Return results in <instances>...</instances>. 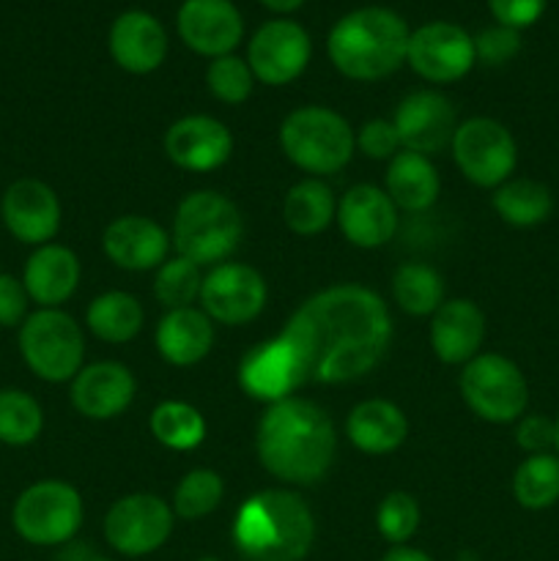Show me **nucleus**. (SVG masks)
Returning <instances> with one entry per match:
<instances>
[{"mask_svg":"<svg viewBox=\"0 0 559 561\" xmlns=\"http://www.w3.org/2000/svg\"><path fill=\"white\" fill-rule=\"evenodd\" d=\"M376 526L384 540L392 542V546H403L420 529V504H417V499L411 493H387L384 502L378 504Z\"/></svg>","mask_w":559,"mask_h":561,"instance_id":"obj_39","label":"nucleus"},{"mask_svg":"<svg viewBox=\"0 0 559 561\" xmlns=\"http://www.w3.org/2000/svg\"><path fill=\"white\" fill-rule=\"evenodd\" d=\"M0 217L5 230L20 244L42 247L58 236L60 201L49 184L38 179H20L3 192Z\"/></svg>","mask_w":559,"mask_h":561,"instance_id":"obj_16","label":"nucleus"},{"mask_svg":"<svg viewBox=\"0 0 559 561\" xmlns=\"http://www.w3.org/2000/svg\"><path fill=\"white\" fill-rule=\"evenodd\" d=\"M384 184H387L384 192L395 206L414 214L427 211L436 203L438 190H442L438 170L433 168L431 157H422L414 151H400L389 159Z\"/></svg>","mask_w":559,"mask_h":561,"instance_id":"obj_28","label":"nucleus"},{"mask_svg":"<svg viewBox=\"0 0 559 561\" xmlns=\"http://www.w3.org/2000/svg\"><path fill=\"white\" fill-rule=\"evenodd\" d=\"M110 55L129 75H151L164 64L168 33L148 11H124L110 27Z\"/></svg>","mask_w":559,"mask_h":561,"instance_id":"obj_23","label":"nucleus"},{"mask_svg":"<svg viewBox=\"0 0 559 561\" xmlns=\"http://www.w3.org/2000/svg\"><path fill=\"white\" fill-rule=\"evenodd\" d=\"M244 236L239 208L214 190H201L179 203L173 217V247L195 266H217L236 252Z\"/></svg>","mask_w":559,"mask_h":561,"instance_id":"obj_5","label":"nucleus"},{"mask_svg":"<svg viewBox=\"0 0 559 561\" xmlns=\"http://www.w3.org/2000/svg\"><path fill=\"white\" fill-rule=\"evenodd\" d=\"M258 460L285 485H312L332 466L338 433L321 405L285 398L263 411L255 431Z\"/></svg>","mask_w":559,"mask_h":561,"instance_id":"obj_2","label":"nucleus"},{"mask_svg":"<svg viewBox=\"0 0 559 561\" xmlns=\"http://www.w3.org/2000/svg\"><path fill=\"white\" fill-rule=\"evenodd\" d=\"M266 296L269 290L261 272L247 263L225 261L203 274V312L223 327H244V323L255 321L266 307Z\"/></svg>","mask_w":559,"mask_h":561,"instance_id":"obj_12","label":"nucleus"},{"mask_svg":"<svg viewBox=\"0 0 559 561\" xmlns=\"http://www.w3.org/2000/svg\"><path fill=\"white\" fill-rule=\"evenodd\" d=\"M546 3L548 0H488V9H491L497 25L524 31V27L535 25L540 20Z\"/></svg>","mask_w":559,"mask_h":561,"instance_id":"obj_43","label":"nucleus"},{"mask_svg":"<svg viewBox=\"0 0 559 561\" xmlns=\"http://www.w3.org/2000/svg\"><path fill=\"white\" fill-rule=\"evenodd\" d=\"M80 277L82 266L75 250L53 241L36 247L22 268V285L38 307H60L69 301L80 285Z\"/></svg>","mask_w":559,"mask_h":561,"instance_id":"obj_25","label":"nucleus"},{"mask_svg":"<svg viewBox=\"0 0 559 561\" xmlns=\"http://www.w3.org/2000/svg\"><path fill=\"white\" fill-rule=\"evenodd\" d=\"M354 140L356 148L370 159H392L395 153L403 151L398 129H395L392 121L387 118L365 121V124L360 126V131L354 135Z\"/></svg>","mask_w":559,"mask_h":561,"instance_id":"obj_41","label":"nucleus"},{"mask_svg":"<svg viewBox=\"0 0 559 561\" xmlns=\"http://www.w3.org/2000/svg\"><path fill=\"white\" fill-rule=\"evenodd\" d=\"M225 482L212 469H192L181 477L173 493V513L184 520H197L212 515L223 504Z\"/></svg>","mask_w":559,"mask_h":561,"instance_id":"obj_36","label":"nucleus"},{"mask_svg":"<svg viewBox=\"0 0 559 561\" xmlns=\"http://www.w3.org/2000/svg\"><path fill=\"white\" fill-rule=\"evenodd\" d=\"M312 55L310 33L294 20L263 22L250 38L247 64L263 85H288L307 69Z\"/></svg>","mask_w":559,"mask_h":561,"instance_id":"obj_14","label":"nucleus"},{"mask_svg":"<svg viewBox=\"0 0 559 561\" xmlns=\"http://www.w3.org/2000/svg\"><path fill=\"white\" fill-rule=\"evenodd\" d=\"M406 64L427 82H455L477 64L475 38L455 22H427L411 33Z\"/></svg>","mask_w":559,"mask_h":561,"instance_id":"obj_13","label":"nucleus"},{"mask_svg":"<svg viewBox=\"0 0 559 561\" xmlns=\"http://www.w3.org/2000/svg\"><path fill=\"white\" fill-rule=\"evenodd\" d=\"M206 85L214 99L225 104H241L250 99L252 85H255V75H252L250 64L236 55H223L214 58L206 69Z\"/></svg>","mask_w":559,"mask_h":561,"instance_id":"obj_38","label":"nucleus"},{"mask_svg":"<svg viewBox=\"0 0 559 561\" xmlns=\"http://www.w3.org/2000/svg\"><path fill=\"white\" fill-rule=\"evenodd\" d=\"M280 146L285 157L312 179L340 173L356 151L349 121L321 104H307L285 115L280 126Z\"/></svg>","mask_w":559,"mask_h":561,"instance_id":"obj_6","label":"nucleus"},{"mask_svg":"<svg viewBox=\"0 0 559 561\" xmlns=\"http://www.w3.org/2000/svg\"><path fill=\"white\" fill-rule=\"evenodd\" d=\"M392 299L406 316H433L444 305L442 274L425 263H403L392 274Z\"/></svg>","mask_w":559,"mask_h":561,"instance_id":"obj_32","label":"nucleus"},{"mask_svg":"<svg viewBox=\"0 0 559 561\" xmlns=\"http://www.w3.org/2000/svg\"><path fill=\"white\" fill-rule=\"evenodd\" d=\"M44 431V409L31 392L16 387L0 389V444L27 447Z\"/></svg>","mask_w":559,"mask_h":561,"instance_id":"obj_35","label":"nucleus"},{"mask_svg":"<svg viewBox=\"0 0 559 561\" xmlns=\"http://www.w3.org/2000/svg\"><path fill=\"white\" fill-rule=\"evenodd\" d=\"M157 351L168 365L192 367L214 348V321L195 307L168 310L157 327Z\"/></svg>","mask_w":559,"mask_h":561,"instance_id":"obj_26","label":"nucleus"},{"mask_svg":"<svg viewBox=\"0 0 559 561\" xmlns=\"http://www.w3.org/2000/svg\"><path fill=\"white\" fill-rule=\"evenodd\" d=\"M338 201L323 179H301L283 201V219L296 236H318L334 222Z\"/></svg>","mask_w":559,"mask_h":561,"instance_id":"obj_29","label":"nucleus"},{"mask_svg":"<svg viewBox=\"0 0 559 561\" xmlns=\"http://www.w3.org/2000/svg\"><path fill=\"white\" fill-rule=\"evenodd\" d=\"M493 211L513 228H537L554 211V195L546 184L535 179H507L493 190Z\"/></svg>","mask_w":559,"mask_h":561,"instance_id":"obj_30","label":"nucleus"},{"mask_svg":"<svg viewBox=\"0 0 559 561\" xmlns=\"http://www.w3.org/2000/svg\"><path fill=\"white\" fill-rule=\"evenodd\" d=\"M27 301L31 296H27L22 279H16L14 274H0V327H22V321L27 318Z\"/></svg>","mask_w":559,"mask_h":561,"instance_id":"obj_44","label":"nucleus"},{"mask_svg":"<svg viewBox=\"0 0 559 561\" xmlns=\"http://www.w3.org/2000/svg\"><path fill=\"white\" fill-rule=\"evenodd\" d=\"M340 233L360 250H378L389 244L398 230V206L381 186L356 184L338 201Z\"/></svg>","mask_w":559,"mask_h":561,"instance_id":"obj_20","label":"nucleus"},{"mask_svg":"<svg viewBox=\"0 0 559 561\" xmlns=\"http://www.w3.org/2000/svg\"><path fill=\"white\" fill-rule=\"evenodd\" d=\"M173 515L157 493H129L107 510L104 540L124 557H148L173 535Z\"/></svg>","mask_w":559,"mask_h":561,"instance_id":"obj_11","label":"nucleus"},{"mask_svg":"<svg viewBox=\"0 0 559 561\" xmlns=\"http://www.w3.org/2000/svg\"><path fill=\"white\" fill-rule=\"evenodd\" d=\"M203 274L201 266H195L186 257L175 255L168 257L162 266L157 268V279H153V296L159 305L168 310H179V307H192V301L201 299Z\"/></svg>","mask_w":559,"mask_h":561,"instance_id":"obj_37","label":"nucleus"},{"mask_svg":"<svg viewBox=\"0 0 559 561\" xmlns=\"http://www.w3.org/2000/svg\"><path fill=\"white\" fill-rule=\"evenodd\" d=\"M392 124L398 129L403 151L431 157V153L453 146L455 129H458V110L444 93L414 91L398 104Z\"/></svg>","mask_w":559,"mask_h":561,"instance_id":"obj_15","label":"nucleus"},{"mask_svg":"<svg viewBox=\"0 0 559 561\" xmlns=\"http://www.w3.org/2000/svg\"><path fill=\"white\" fill-rule=\"evenodd\" d=\"M151 436L157 438L162 447L173 449V453H190L197 449L206 438V420L195 405L184 403V400H164L151 411Z\"/></svg>","mask_w":559,"mask_h":561,"instance_id":"obj_33","label":"nucleus"},{"mask_svg":"<svg viewBox=\"0 0 559 561\" xmlns=\"http://www.w3.org/2000/svg\"><path fill=\"white\" fill-rule=\"evenodd\" d=\"M179 36L192 53L206 58L233 55L244 36L241 11L230 0H184L179 9Z\"/></svg>","mask_w":559,"mask_h":561,"instance_id":"obj_17","label":"nucleus"},{"mask_svg":"<svg viewBox=\"0 0 559 561\" xmlns=\"http://www.w3.org/2000/svg\"><path fill=\"white\" fill-rule=\"evenodd\" d=\"M381 561H433L425 551H417V548L409 546H395L384 553Z\"/></svg>","mask_w":559,"mask_h":561,"instance_id":"obj_45","label":"nucleus"},{"mask_svg":"<svg viewBox=\"0 0 559 561\" xmlns=\"http://www.w3.org/2000/svg\"><path fill=\"white\" fill-rule=\"evenodd\" d=\"M477 60L486 66H502L521 53V31L507 25H491L475 38Z\"/></svg>","mask_w":559,"mask_h":561,"instance_id":"obj_40","label":"nucleus"},{"mask_svg":"<svg viewBox=\"0 0 559 561\" xmlns=\"http://www.w3.org/2000/svg\"><path fill=\"white\" fill-rule=\"evenodd\" d=\"M269 11H277V14H290V11L301 9L305 0H261Z\"/></svg>","mask_w":559,"mask_h":561,"instance_id":"obj_46","label":"nucleus"},{"mask_svg":"<svg viewBox=\"0 0 559 561\" xmlns=\"http://www.w3.org/2000/svg\"><path fill=\"white\" fill-rule=\"evenodd\" d=\"M411 31L400 14L367 5L340 16L329 31L327 53L334 69L356 82H376L406 64Z\"/></svg>","mask_w":559,"mask_h":561,"instance_id":"obj_4","label":"nucleus"},{"mask_svg":"<svg viewBox=\"0 0 559 561\" xmlns=\"http://www.w3.org/2000/svg\"><path fill=\"white\" fill-rule=\"evenodd\" d=\"M515 444L529 455H543L557 449V420L546 414H526L515 427Z\"/></svg>","mask_w":559,"mask_h":561,"instance_id":"obj_42","label":"nucleus"},{"mask_svg":"<svg viewBox=\"0 0 559 561\" xmlns=\"http://www.w3.org/2000/svg\"><path fill=\"white\" fill-rule=\"evenodd\" d=\"M345 436L360 453L389 455L403 447V442L409 438V420L389 400H362L345 420Z\"/></svg>","mask_w":559,"mask_h":561,"instance_id":"obj_27","label":"nucleus"},{"mask_svg":"<svg viewBox=\"0 0 559 561\" xmlns=\"http://www.w3.org/2000/svg\"><path fill=\"white\" fill-rule=\"evenodd\" d=\"M104 255L126 272H151L168 261L170 236L153 219L126 214L113 219L102 236Z\"/></svg>","mask_w":559,"mask_h":561,"instance_id":"obj_22","label":"nucleus"},{"mask_svg":"<svg viewBox=\"0 0 559 561\" xmlns=\"http://www.w3.org/2000/svg\"><path fill=\"white\" fill-rule=\"evenodd\" d=\"M82 518L80 491L64 480L33 482L11 507L14 531L31 546H66L80 531Z\"/></svg>","mask_w":559,"mask_h":561,"instance_id":"obj_8","label":"nucleus"},{"mask_svg":"<svg viewBox=\"0 0 559 561\" xmlns=\"http://www.w3.org/2000/svg\"><path fill=\"white\" fill-rule=\"evenodd\" d=\"M460 398L491 425H510L526 414L529 383L521 367L502 354H477L460 370Z\"/></svg>","mask_w":559,"mask_h":561,"instance_id":"obj_9","label":"nucleus"},{"mask_svg":"<svg viewBox=\"0 0 559 561\" xmlns=\"http://www.w3.org/2000/svg\"><path fill=\"white\" fill-rule=\"evenodd\" d=\"M316 540V518L305 499L269 488L247 499L236 513L233 542L247 561H301Z\"/></svg>","mask_w":559,"mask_h":561,"instance_id":"obj_3","label":"nucleus"},{"mask_svg":"<svg viewBox=\"0 0 559 561\" xmlns=\"http://www.w3.org/2000/svg\"><path fill=\"white\" fill-rule=\"evenodd\" d=\"M164 153L190 173H212L233 153V135L212 115H186L164 131Z\"/></svg>","mask_w":559,"mask_h":561,"instance_id":"obj_18","label":"nucleus"},{"mask_svg":"<svg viewBox=\"0 0 559 561\" xmlns=\"http://www.w3.org/2000/svg\"><path fill=\"white\" fill-rule=\"evenodd\" d=\"M557 455H559V416H557Z\"/></svg>","mask_w":559,"mask_h":561,"instance_id":"obj_48","label":"nucleus"},{"mask_svg":"<svg viewBox=\"0 0 559 561\" xmlns=\"http://www.w3.org/2000/svg\"><path fill=\"white\" fill-rule=\"evenodd\" d=\"M449 148L464 179L482 190L502 186L518 164L515 137L493 118H469L458 124Z\"/></svg>","mask_w":559,"mask_h":561,"instance_id":"obj_10","label":"nucleus"},{"mask_svg":"<svg viewBox=\"0 0 559 561\" xmlns=\"http://www.w3.org/2000/svg\"><path fill=\"white\" fill-rule=\"evenodd\" d=\"M486 340V312L471 299H449L431 316V348L444 365H466Z\"/></svg>","mask_w":559,"mask_h":561,"instance_id":"obj_24","label":"nucleus"},{"mask_svg":"<svg viewBox=\"0 0 559 561\" xmlns=\"http://www.w3.org/2000/svg\"><path fill=\"white\" fill-rule=\"evenodd\" d=\"M20 354L27 370L47 383L71 381L82 370L85 337L69 312L60 307H38L20 327Z\"/></svg>","mask_w":559,"mask_h":561,"instance_id":"obj_7","label":"nucleus"},{"mask_svg":"<svg viewBox=\"0 0 559 561\" xmlns=\"http://www.w3.org/2000/svg\"><path fill=\"white\" fill-rule=\"evenodd\" d=\"M85 561H110V559H104V557H88Z\"/></svg>","mask_w":559,"mask_h":561,"instance_id":"obj_47","label":"nucleus"},{"mask_svg":"<svg viewBox=\"0 0 559 561\" xmlns=\"http://www.w3.org/2000/svg\"><path fill=\"white\" fill-rule=\"evenodd\" d=\"M513 496L532 513L554 507L559 502V455H529L513 474Z\"/></svg>","mask_w":559,"mask_h":561,"instance_id":"obj_34","label":"nucleus"},{"mask_svg":"<svg viewBox=\"0 0 559 561\" xmlns=\"http://www.w3.org/2000/svg\"><path fill=\"white\" fill-rule=\"evenodd\" d=\"M137 392L132 370L121 362H93L71 378L69 400L85 420L107 422L124 414Z\"/></svg>","mask_w":559,"mask_h":561,"instance_id":"obj_19","label":"nucleus"},{"mask_svg":"<svg viewBox=\"0 0 559 561\" xmlns=\"http://www.w3.org/2000/svg\"><path fill=\"white\" fill-rule=\"evenodd\" d=\"M203 561H212V559H203Z\"/></svg>","mask_w":559,"mask_h":561,"instance_id":"obj_49","label":"nucleus"},{"mask_svg":"<svg viewBox=\"0 0 559 561\" xmlns=\"http://www.w3.org/2000/svg\"><path fill=\"white\" fill-rule=\"evenodd\" d=\"M305 383H345L381 365L392 343V318L376 290L356 283L318 290L285 323Z\"/></svg>","mask_w":559,"mask_h":561,"instance_id":"obj_1","label":"nucleus"},{"mask_svg":"<svg viewBox=\"0 0 559 561\" xmlns=\"http://www.w3.org/2000/svg\"><path fill=\"white\" fill-rule=\"evenodd\" d=\"M146 312L142 305L126 290H107L88 305L85 327L104 343H129L140 334Z\"/></svg>","mask_w":559,"mask_h":561,"instance_id":"obj_31","label":"nucleus"},{"mask_svg":"<svg viewBox=\"0 0 559 561\" xmlns=\"http://www.w3.org/2000/svg\"><path fill=\"white\" fill-rule=\"evenodd\" d=\"M305 383L296 362L294 351L283 337L258 343L241 356L239 365V387L261 403H280L285 398H294L296 389Z\"/></svg>","mask_w":559,"mask_h":561,"instance_id":"obj_21","label":"nucleus"}]
</instances>
